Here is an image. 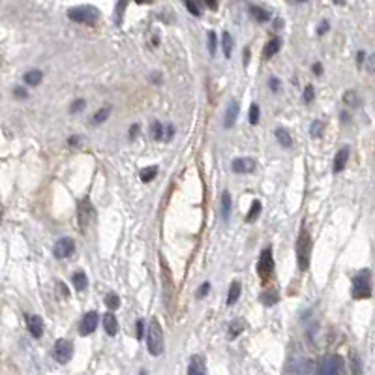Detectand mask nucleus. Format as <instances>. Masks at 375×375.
<instances>
[{
	"instance_id": "7ed1b4c3",
	"label": "nucleus",
	"mask_w": 375,
	"mask_h": 375,
	"mask_svg": "<svg viewBox=\"0 0 375 375\" xmlns=\"http://www.w3.org/2000/svg\"><path fill=\"white\" fill-rule=\"evenodd\" d=\"M312 236L308 233V229H300L298 240H296V259H298V268L306 270L310 266V257H312Z\"/></svg>"
},
{
	"instance_id": "423d86ee",
	"label": "nucleus",
	"mask_w": 375,
	"mask_h": 375,
	"mask_svg": "<svg viewBox=\"0 0 375 375\" xmlns=\"http://www.w3.org/2000/svg\"><path fill=\"white\" fill-rule=\"evenodd\" d=\"M274 272V257H272V250L266 248L261 252L257 261V274L261 276V280H268Z\"/></svg>"
},
{
	"instance_id": "7c9ffc66",
	"label": "nucleus",
	"mask_w": 375,
	"mask_h": 375,
	"mask_svg": "<svg viewBox=\"0 0 375 375\" xmlns=\"http://www.w3.org/2000/svg\"><path fill=\"white\" fill-rule=\"evenodd\" d=\"M141 180L143 182H150V180L158 175V167H145V169H141Z\"/></svg>"
},
{
	"instance_id": "f257e3e1",
	"label": "nucleus",
	"mask_w": 375,
	"mask_h": 375,
	"mask_svg": "<svg viewBox=\"0 0 375 375\" xmlns=\"http://www.w3.org/2000/svg\"><path fill=\"white\" fill-rule=\"evenodd\" d=\"M147 347L152 357H160L163 353V328H161V323L156 317H152L148 323Z\"/></svg>"
},
{
	"instance_id": "c756f323",
	"label": "nucleus",
	"mask_w": 375,
	"mask_h": 375,
	"mask_svg": "<svg viewBox=\"0 0 375 375\" xmlns=\"http://www.w3.org/2000/svg\"><path fill=\"white\" fill-rule=\"evenodd\" d=\"M259 214H261V203H259V201H253V203H252V209H250V212H248V216H246V222H248V223L255 222Z\"/></svg>"
},
{
	"instance_id": "5701e85b",
	"label": "nucleus",
	"mask_w": 375,
	"mask_h": 375,
	"mask_svg": "<svg viewBox=\"0 0 375 375\" xmlns=\"http://www.w3.org/2000/svg\"><path fill=\"white\" fill-rule=\"evenodd\" d=\"M278 300H280V295H278L276 289H266L264 293H261V302H263L264 306H272Z\"/></svg>"
},
{
	"instance_id": "4d7b16f0",
	"label": "nucleus",
	"mask_w": 375,
	"mask_h": 375,
	"mask_svg": "<svg viewBox=\"0 0 375 375\" xmlns=\"http://www.w3.org/2000/svg\"><path fill=\"white\" fill-rule=\"evenodd\" d=\"M141 375H147V371H141Z\"/></svg>"
},
{
	"instance_id": "393cba45",
	"label": "nucleus",
	"mask_w": 375,
	"mask_h": 375,
	"mask_svg": "<svg viewBox=\"0 0 375 375\" xmlns=\"http://www.w3.org/2000/svg\"><path fill=\"white\" fill-rule=\"evenodd\" d=\"M42 79H43V74L40 70H32V72H26L25 74V83L30 86H38L42 83Z\"/></svg>"
},
{
	"instance_id": "aec40b11",
	"label": "nucleus",
	"mask_w": 375,
	"mask_h": 375,
	"mask_svg": "<svg viewBox=\"0 0 375 375\" xmlns=\"http://www.w3.org/2000/svg\"><path fill=\"white\" fill-rule=\"evenodd\" d=\"M280 49H282V38H274V40H270V42L264 45V51H263L264 58H272V56L276 55Z\"/></svg>"
},
{
	"instance_id": "4be33fe9",
	"label": "nucleus",
	"mask_w": 375,
	"mask_h": 375,
	"mask_svg": "<svg viewBox=\"0 0 375 375\" xmlns=\"http://www.w3.org/2000/svg\"><path fill=\"white\" fill-rule=\"evenodd\" d=\"M276 139H278V143H280L283 148H289L291 145H293V139H291L289 131H287L285 128H278L276 129Z\"/></svg>"
},
{
	"instance_id": "a19ab883",
	"label": "nucleus",
	"mask_w": 375,
	"mask_h": 375,
	"mask_svg": "<svg viewBox=\"0 0 375 375\" xmlns=\"http://www.w3.org/2000/svg\"><path fill=\"white\" fill-rule=\"evenodd\" d=\"M186 8H188V12L191 13V15H195V17H199V6H197L195 2H191V0H188V2H186Z\"/></svg>"
},
{
	"instance_id": "f03ea898",
	"label": "nucleus",
	"mask_w": 375,
	"mask_h": 375,
	"mask_svg": "<svg viewBox=\"0 0 375 375\" xmlns=\"http://www.w3.org/2000/svg\"><path fill=\"white\" fill-rule=\"evenodd\" d=\"M68 17L74 21V23H81V25H96L99 19L98 8L88 6V4H83V6H74L68 10Z\"/></svg>"
},
{
	"instance_id": "4468645a",
	"label": "nucleus",
	"mask_w": 375,
	"mask_h": 375,
	"mask_svg": "<svg viewBox=\"0 0 375 375\" xmlns=\"http://www.w3.org/2000/svg\"><path fill=\"white\" fill-rule=\"evenodd\" d=\"M347 160H349V147L339 148L338 154L334 156V173H342L347 165Z\"/></svg>"
},
{
	"instance_id": "c9c22d12",
	"label": "nucleus",
	"mask_w": 375,
	"mask_h": 375,
	"mask_svg": "<svg viewBox=\"0 0 375 375\" xmlns=\"http://www.w3.org/2000/svg\"><path fill=\"white\" fill-rule=\"evenodd\" d=\"M323 122L321 120H314V124L310 126V133H312V137H321V133H323Z\"/></svg>"
},
{
	"instance_id": "72a5a7b5",
	"label": "nucleus",
	"mask_w": 375,
	"mask_h": 375,
	"mask_svg": "<svg viewBox=\"0 0 375 375\" xmlns=\"http://www.w3.org/2000/svg\"><path fill=\"white\" fill-rule=\"evenodd\" d=\"M259 117H261L259 105L257 104H252V107H250V115H248V120H250V124H252V126H255V124L259 122Z\"/></svg>"
},
{
	"instance_id": "c03bdc74",
	"label": "nucleus",
	"mask_w": 375,
	"mask_h": 375,
	"mask_svg": "<svg viewBox=\"0 0 375 375\" xmlns=\"http://www.w3.org/2000/svg\"><path fill=\"white\" fill-rule=\"evenodd\" d=\"M13 94H15V98H19V99H26V98H28V92H26L23 86H17Z\"/></svg>"
},
{
	"instance_id": "a211bd4d",
	"label": "nucleus",
	"mask_w": 375,
	"mask_h": 375,
	"mask_svg": "<svg viewBox=\"0 0 375 375\" xmlns=\"http://www.w3.org/2000/svg\"><path fill=\"white\" fill-rule=\"evenodd\" d=\"M104 328H105V332L109 334V336H117L118 321H117V317H115L113 314H105L104 315Z\"/></svg>"
},
{
	"instance_id": "c85d7f7f",
	"label": "nucleus",
	"mask_w": 375,
	"mask_h": 375,
	"mask_svg": "<svg viewBox=\"0 0 375 375\" xmlns=\"http://www.w3.org/2000/svg\"><path fill=\"white\" fill-rule=\"evenodd\" d=\"M150 135H152L154 141H161L163 139V126H161L158 120H154L150 124Z\"/></svg>"
},
{
	"instance_id": "39448f33",
	"label": "nucleus",
	"mask_w": 375,
	"mask_h": 375,
	"mask_svg": "<svg viewBox=\"0 0 375 375\" xmlns=\"http://www.w3.org/2000/svg\"><path fill=\"white\" fill-rule=\"evenodd\" d=\"M353 296L362 300L371 296V285H369V272L362 270L360 274L353 278Z\"/></svg>"
},
{
	"instance_id": "0eeeda50",
	"label": "nucleus",
	"mask_w": 375,
	"mask_h": 375,
	"mask_svg": "<svg viewBox=\"0 0 375 375\" xmlns=\"http://www.w3.org/2000/svg\"><path fill=\"white\" fill-rule=\"evenodd\" d=\"M53 355H55L58 364H68L72 360V357H74V344L70 339H64V338L56 339Z\"/></svg>"
},
{
	"instance_id": "a878e982",
	"label": "nucleus",
	"mask_w": 375,
	"mask_h": 375,
	"mask_svg": "<svg viewBox=\"0 0 375 375\" xmlns=\"http://www.w3.org/2000/svg\"><path fill=\"white\" fill-rule=\"evenodd\" d=\"M229 216H231V193L223 191L222 193V218L227 222Z\"/></svg>"
},
{
	"instance_id": "8fccbe9b",
	"label": "nucleus",
	"mask_w": 375,
	"mask_h": 375,
	"mask_svg": "<svg viewBox=\"0 0 375 375\" xmlns=\"http://www.w3.org/2000/svg\"><path fill=\"white\" fill-rule=\"evenodd\" d=\"M357 58H358V64H360V66H362V62H364V58H366V53H364V51H358V55H357Z\"/></svg>"
},
{
	"instance_id": "cd10ccee",
	"label": "nucleus",
	"mask_w": 375,
	"mask_h": 375,
	"mask_svg": "<svg viewBox=\"0 0 375 375\" xmlns=\"http://www.w3.org/2000/svg\"><path fill=\"white\" fill-rule=\"evenodd\" d=\"M344 101L345 105H349V107H360V98H358V94L355 90H347L344 94Z\"/></svg>"
},
{
	"instance_id": "6e6d98bb",
	"label": "nucleus",
	"mask_w": 375,
	"mask_h": 375,
	"mask_svg": "<svg viewBox=\"0 0 375 375\" xmlns=\"http://www.w3.org/2000/svg\"><path fill=\"white\" fill-rule=\"evenodd\" d=\"M0 220H2V209H0Z\"/></svg>"
},
{
	"instance_id": "b1692460",
	"label": "nucleus",
	"mask_w": 375,
	"mask_h": 375,
	"mask_svg": "<svg viewBox=\"0 0 375 375\" xmlns=\"http://www.w3.org/2000/svg\"><path fill=\"white\" fill-rule=\"evenodd\" d=\"M222 47H223V55L227 56V58H231V55H233V36L227 30L222 34Z\"/></svg>"
},
{
	"instance_id": "4c0bfd02",
	"label": "nucleus",
	"mask_w": 375,
	"mask_h": 375,
	"mask_svg": "<svg viewBox=\"0 0 375 375\" xmlns=\"http://www.w3.org/2000/svg\"><path fill=\"white\" fill-rule=\"evenodd\" d=\"M351 366H353V375H360L362 368H360V360H358V357L355 353L351 355Z\"/></svg>"
},
{
	"instance_id": "9b49d317",
	"label": "nucleus",
	"mask_w": 375,
	"mask_h": 375,
	"mask_svg": "<svg viewBox=\"0 0 375 375\" xmlns=\"http://www.w3.org/2000/svg\"><path fill=\"white\" fill-rule=\"evenodd\" d=\"M98 321H99V315L96 312H88V314L83 315V319L79 323V332L81 336H88V334H92L96 330V326H98Z\"/></svg>"
},
{
	"instance_id": "a18cd8bd",
	"label": "nucleus",
	"mask_w": 375,
	"mask_h": 375,
	"mask_svg": "<svg viewBox=\"0 0 375 375\" xmlns=\"http://www.w3.org/2000/svg\"><path fill=\"white\" fill-rule=\"evenodd\" d=\"M209 291H210V283H209V282H204L203 285H201V289H199V293H197V295H199V296H204L207 293H209Z\"/></svg>"
},
{
	"instance_id": "ea45409f",
	"label": "nucleus",
	"mask_w": 375,
	"mask_h": 375,
	"mask_svg": "<svg viewBox=\"0 0 375 375\" xmlns=\"http://www.w3.org/2000/svg\"><path fill=\"white\" fill-rule=\"evenodd\" d=\"M85 105H86L85 99H77V101H74V104H72V107H70V113H79V111H83V109H85Z\"/></svg>"
},
{
	"instance_id": "58836bf2",
	"label": "nucleus",
	"mask_w": 375,
	"mask_h": 375,
	"mask_svg": "<svg viewBox=\"0 0 375 375\" xmlns=\"http://www.w3.org/2000/svg\"><path fill=\"white\" fill-rule=\"evenodd\" d=\"M314 98H315V88L312 85H308L306 88H304V101L310 104V101H314Z\"/></svg>"
},
{
	"instance_id": "09e8293b",
	"label": "nucleus",
	"mask_w": 375,
	"mask_h": 375,
	"mask_svg": "<svg viewBox=\"0 0 375 375\" xmlns=\"http://www.w3.org/2000/svg\"><path fill=\"white\" fill-rule=\"evenodd\" d=\"M79 143H81V139H79L77 135L70 137V139H68V145H70V147H75V145H79Z\"/></svg>"
},
{
	"instance_id": "79ce46f5",
	"label": "nucleus",
	"mask_w": 375,
	"mask_h": 375,
	"mask_svg": "<svg viewBox=\"0 0 375 375\" xmlns=\"http://www.w3.org/2000/svg\"><path fill=\"white\" fill-rule=\"evenodd\" d=\"M268 86H270L274 92H280V88H282V83H280V79H278V77H270V79H268Z\"/></svg>"
},
{
	"instance_id": "603ef678",
	"label": "nucleus",
	"mask_w": 375,
	"mask_h": 375,
	"mask_svg": "<svg viewBox=\"0 0 375 375\" xmlns=\"http://www.w3.org/2000/svg\"><path fill=\"white\" fill-rule=\"evenodd\" d=\"M314 74H317V75L323 74V66H321V64H314Z\"/></svg>"
},
{
	"instance_id": "2eb2a0df",
	"label": "nucleus",
	"mask_w": 375,
	"mask_h": 375,
	"mask_svg": "<svg viewBox=\"0 0 375 375\" xmlns=\"http://www.w3.org/2000/svg\"><path fill=\"white\" fill-rule=\"evenodd\" d=\"M238 111H240V107L236 101H229L227 105V109H225V122H223V126L225 128H233L234 122H236V117H238Z\"/></svg>"
},
{
	"instance_id": "f3484780",
	"label": "nucleus",
	"mask_w": 375,
	"mask_h": 375,
	"mask_svg": "<svg viewBox=\"0 0 375 375\" xmlns=\"http://www.w3.org/2000/svg\"><path fill=\"white\" fill-rule=\"evenodd\" d=\"M248 10L252 13V17L255 19V21H259V23H266V21H270V17H272V13L268 12V10H264V8H261V6H255V4H250Z\"/></svg>"
},
{
	"instance_id": "dca6fc26",
	"label": "nucleus",
	"mask_w": 375,
	"mask_h": 375,
	"mask_svg": "<svg viewBox=\"0 0 375 375\" xmlns=\"http://www.w3.org/2000/svg\"><path fill=\"white\" fill-rule=\"evenodd\" d=\"M188 375H207V364L203 357H191L188 366Z\"/></svg>"
},
{
	"instance_id": "37998d69",
	"label": "nucleus",
	"mask_w": 375,
	"mask_h": 375,
	"mask_svg": "<svg viewBox=\"0 0 375 375\" xmlns=\"http://www.w3.org/2000/svg\"><path fill=\"white\" fill-rule=\"evenodd\" d=\"M143 332H145V323H143V319H139V321H137V325H135V336H137V339L143 338Z\"/></svg>"
},
{
	"instance_id": "20e7f679",
	"label": "nucleus",
	"mask_w": 375,
	"mask_h": 375,
	"mask_svg": "<svg viewBox=\"0 0 375 375\" xmlns=\"http://www.w3.org/2000/svg\"><path fill=\"white\" fill-rule=\"evenodd\" d=\"M317 375H345V360L339 355H328L317 366Z\"/></svg>"
},
{
	"instance_id": "49530a36",
	"label": "nucleus",
	"mask_w": 375,
	"mask_h": 375,
	"mask_svg": "<svg viewBox=\"0 0 375 375\" xmlns=\"http://www.w3.org/2000/svg\"><path fill=\"white\" fill-rule=\"evenodd\" d=\"M137 133H139V124H133V126L129 128V139H133Z\"/></svg>"
},
{
	"instance_id": "1a4fd4ad",
	"label": "nucleus",
	"mask_w": 375,
	"mask_h": 375,
	"mask_svg": "<svg viewBox=\"0 0 375 375\" xmlns=\"http://www.w3.org/2000/svg\"><path fill=\"white\" fill-rule=\"evenodd\" d=\"M53 252H55L56 259H68L70 255H74V252H75L74 238H70V236H64V238H60L55 244V250H53Z\"/></svg>"
},
{
	"instance_id": "de8ad7c7",
	"label": "nucleus",
	"mask_w": 375,
	"mask_h": 375,
	"mask_svg": "<svg viewBox=\"0 0 375 375\" xmlns=\"http://www.w3.org/2000/svg\"><path fill=\"white\" fill-rule=\"evenodd\" d=\"M173 131H175V128H173L171 124H169V126L165 128V131H163V135H165V139H171V137H173Z\"/></svg>"
},
{
	"instance_id": "864d4df0",
	"label": "nucleus",
	"mask_w": 375,
	"mask_h": 375,
	"mask_svg": "<svg viewBox=\"0 0 375 375\" xmlns=\"http://www.w3.org/2000/svg\"><path fill=\"white\" fill-rule=\"evenodd\" d=\"M369 72H373V58L369 56Z\"/></svg>"
},
{
	"instance_id": "9d476101",
	"label": "nucleus",
	"mask_w": 375,
	"mask_h": 375,
	"mask_svg": "<svg viewBox=\"0 0 375 375\" xmlns=\"http://www.w3.org/2000/svg\"><path fill=\"white\" fill-rule=\"evenodd\" d=\"M90 218H92V204H90V201L85 197V199H81L79 204H77V220H79V225L83 231H85L86 225L90 223Z\"/></svg>"
},
{
	"instance_id": "412c9836",
	"label": "nucleus",
	"mask_w": 375,
	"mask_h": 375,
	"mask_svg": "<svg viewBox=\"0 0 375 375\" xmlns=\"http://www.w3.org/2000/svg\"><path fill=\"white\" fill-rule=\"evenodd\" d=\"M72 283H74L75 291H85L86 285H88V280H86V274L83 270H77L72 276Z\"/></svg>"
},
{
	"instance_id": "ddd939ff",
	"label": "nucleus",
	"mask_w": 375,
	"mask_h": 375,
	"mask_svg": "<svg viewBox=\"0 0 375 375\" xmlns=\"http://www.w3.org/2000/svg\"><path fill=\"white\" fill-rule=\"evenodd\" d=\"M26 328H28V332L34 336V338H42L43 334V321L40 315H26Z\"/></svg>"
},
{
	"instance_id": "3c124183",
	"label": "nucleus",
	"mask_w": 375,
	"mask_h": 375,
	"mask_svg": "<svg viewBox=\"0 0 375 375\" xmlns=\"http://www.w3.org/2000/svg\"><path fill=\"white\" fill-rule=\"evenodd\" d=\"M326 30H328V23H326V21H323V25L319 26V34H325Z\"/></svg>"
},
{
	"instance_id": "bb28decb",
	"label": "nucleus",
	"mask_w": 375,
	"mask_h": 375,
	"mask_svg": "<svg viewBox=\"0 0 375 375\" xmlns=\"http://www.w3.org/2000/svg\"><path fill=\"white\" fill-rule=\"evenodd\" d=\"M240 283L238 282H233L231 283V287H229V293H227V306H233L234 302L238 300L240 296Z\"/></svg>"
},
{
	"instance_id": "473e14b6",
	"label": "nucleus",
	"mask_w": 375,
	"mask_h": 375,
	"mask_svg": "<svg viewBox=\"0 0 375 375\" xmlns=\"http://www.w3.org/2000/svg\"><path fill=\"white\" fill-rule=\"evenodd\" d=\"M105 306L109 308V310H118V308H120V298H118V295L109 293V295L105 296Z\"/></svg>"
},
{
	"instance_id": "5fc2aeb1",
	"label": "nucleus",
	"mask_w": 375,
	"mask_h": 375,
	"mask_svg": "<svg viewBox=\"0 0 375 375\" xmlns=\"http://www.w3.org/2000/svg\"><path fill=\"white\" fill-rule=\"evenodd\" d=\"M207 6H209V8H212V10H214V8H216V2H207Z\"/></svg>"
},
{
	"instance_id": "e433bc0d",
	"label": "nucleus",
	"mask_w": 375,
	"mask_h": 375,
	"mask_svg": "<svg viewBox=\"0 0 375 375\" xmlns=\"http://www.w3.org/2000/svg\"><path fill=\"white\" fill-rule=\"evenodd\" d=\"M126 6H128L126 2H118L117 8H115V23H117V25L122 23V13H124V10H126Z\"/></svg>"
},
{
	"instance_id": "6e6552de",
	"label": "nucleus",
	"mask_w": 375,
	"mask_h": 375,
	"mask_svg": "<svg viewBox=\"0 0 375 375\" xmlns=\"http://www.w3.org/2000/svg\"><path fill=\"white\" fill-rule=\"evenodd\" d=\"M287 371L291 375H312L314 371V362L306 357H296L291 358L287 364Z\"/></svg>"
},
{
	"instance_id": "f8f14e48",
	"label": "nucleus",
	"mask_w": 375,
	"mask_h": 375,
	"mask_svg": "<svg viewBox=\"0 0 375 375\" xmlns=\"http://www.w3.org/2000/svg\"><path fill=\"white\" fill-rule=\"evenodd\" d=\"M255 165H257V161L253 160V158H236L231 163V169L234 173H238V175H248V173L255 171Z\"/></svg>"
},
{
	"instance_id": "2f4dec72",
	"label": "nucleus",
	"mask_w": 375,
	"mask_h": 375,
	"mask_svg": "<svg viewBox=\"0 0 375 375\" xmlns=\"http://www.w3.org/2000/svg\"><path fill=\"white\" fill-rule=\"evenodd\" d=\"M109 115H111V109H109V107H104V109H99V111L92 117V122H94V124H101V122H105V120L109 118Z\"/></svg>"
},
{
	"instance_id": "6ab92c4d",
	"label": "nucleus",
	"mask_w": 375,
	"mask_h": 375,
	"mask_svg": "<svg viewBox=\"0 0 375 375\" xmlns=\"http://www.w3.org/2000/svg\"><path fill=\"white\" fill-rule=\"evenodd\" d=\"M244 328H246V323L242 319H234L231 325L227 326V336L229 339H234L236 336H240V334L244 332Z\"/></svg>"
},
{
	"instance_id": "f704fd0d",
	"label": "nucleus",
	"mask_w": 375,
	"mask_h": 375,
	"mask_svg": "<svg viewBox=\"0 0 375 375\" xmlns=\"http://www.w3.org/2000/svg\"><path fill=\"white\" fill-rule=\"evenodd\" d=\"M207 40H209V53H210V55H214L216 47H218V38H216V32L209 30V34H207Z\"/></svg>"
}]
</instances>
